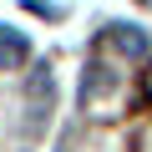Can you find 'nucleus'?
<instances>
[{
  "mask_svg": "<svg viewBox=\"0 0 152 152\" xmlns=\"http://www.w3.org/2000/svg\"><path fill=\"white\" fill-rule=\"evenodd\" d=\"M112 46H117L122 56H147V36H142L137 26H112Z\"/></svg>",
  "mask_w": 152,
  "mask_h": 152,
  "instance_id": "f257e3e1",
  "label": "nucleus"
},
{
  "mask_svg": "<svg viewBox=\"0 0 152 152\" xmlns=\"http://www.w3.org/2000/svg\"><path fill=\"white\" fill-rule=\"evenodd\" d=\"M15 61H26V41L0 26V66H15Z\"/></svg>",
  "mask_w": 152,
  "mask_h": 152,
  "instance_id": "f03ea898",
  "label": "nucleus"
}]
</instances>
